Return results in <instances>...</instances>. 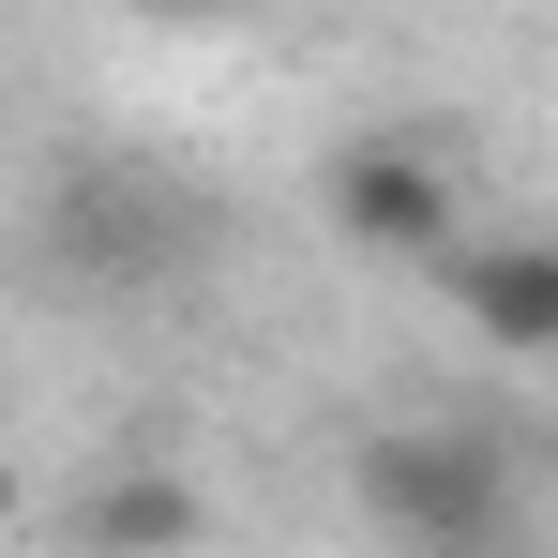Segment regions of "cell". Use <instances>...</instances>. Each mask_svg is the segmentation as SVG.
Returning a JSON list of instances; mask_svg holds the SVG:
<instances>
[{
  "label": "cell",
  "instance_id": "1",
  "mask_svg": "<svg viewBox=\"0 0 558 558\" xmlns=\"http://www.w3.org/2000/svg\"><path fill=\"white\" fill-rule=\"evenodd\" d=\"M348 498L392 558H529V483L483 423H377L348 453Z\"/></svg>",
  "mask_w": 558,
  "mask_h": 558
},
{
  "label": "cell",
  "instance_id": "2",
  "mask_svg": "<svg viewBox=\"0 0 558 558\" xmlns=\"http://www.w3.org/2000/svg\"><path fill=\"white\" fill-rule=\"evenodd\" d=\"M332 242H363V257H453V167L438 151H408V136H348L332 151Z\"/></svg>",
  "mask_w": 558,
  "mask_h": 558
},
{
  "label": "cell",
  "instance_id": "3",
  "mask_svg": "<svg viewBox=\"0 0 558 558\" xmlns=\"http://www.w3.org/2000/svg\"><path fill=\"white\" fill-rule=\"evenodd\" d=\"M453 317L513 363H558V242H453Z\"/></svg>",
  "mask_w": 558,
  "mask_h": 558
},
{
  "label": "cell",
  "instance_id": "4",
  "mask_svg": "<svg viewBox=\"0 0 558 558\" xmlns=\"http://www.w3.org/2000/svg\"><path fill=\"white\" fill-rule=\"evenodd\" d=\"M196 529H211V498H196L182 468H106L92 498H76V544L92 558H182Z\"/></svg>",
  "mask_w": 558,
  "mask_h": 558
},
{
  "label": "cell",
  "instance_id": "5",
  "mask_svg": "<svg viewBox=\"0 0 558 558\" xmlns=\"http://www.w3.org/2000/svg\"><path fill=\"white\" fill-rule=\"evenodd\" d=\"M0 513H15V453H0Z\"/></svg>",
  "mask_w": 558,
  "mask_h": 558
}]
</instances>
